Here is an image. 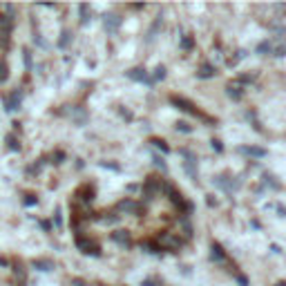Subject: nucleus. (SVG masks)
I'll use <instances>...</instances> for the list:
<instances>
[{
	"mask_svg": "<svg viewBox=\"0 0 286 286\" xmlns=\"http://www.w3.org/2000/svg\"><path fill=\"white\" fill-rule=\"evenodd\" d=\"M177 130H179V132H186V134H190V132H192V128H190L188 123L179 121V123H177Z\"/></svg>",
	"mask_w": 286,
	"mask_h": 286,
	"instance_id": "b1692460",
	"label": "nucleus"
},
{
	"mask_svg": "<svg viewBox=\"0 0 286 286\" xmlns=\"http://www.w3.org/2000/svg\"><path fill=\"white\" fill-rule=\"evenodd\" d=\"M214 74H217V70H214L210 63H204L202 68H199V72H197V76H199V78H212Z\"/></svg>",
	"mask_w": 286,
	"mask_h": 286,
	"instance_id": "f8f14e48",
	"label": "nucleus"
},
{
	"mask_svg": "<svg viewBox=\"0 0 286 286\" xmlns=\"http://www.w3.org/2000/svg\"><path fill=\"white\" fill-rule=\"evenodd\" d=\"M170 101H172V103H174V106H177L179 110H184V112H188V114H194V116H202V118H204V114L199 112V110L194 108V106H192V103H190V101H186V98H181V96H170Z\"/></svg>",
	"mask_w": 286,
	"mask_h": 286,
	"instance_id": "39448f33",
	"label": "nucleus"
},
{
	"mask_svg": "<svg viewBox=\"0 0 286 286\" xmlns=\"http://www.w3.org/2000/svg\"><path fill=\"white\" fill-rule=\"evenodd\" d=\"M166 78V68H164V65H156V68H154V74H152V83H156V80H164Z\"/></svg>",
	"mask_w": 286,
	"mask_h": 286,
	"instance_id": "f3484780",
	"label": "nucleus"
},
{
	"mask_svg": "<svg viewBox=\"0 0 286 286\" xmlns=\"http://www.w3.org/2000/svg\"><path fill=\"white\" fill-rule=\"evenodd\" d=\"M7 146H9V150H20V143L16 141V134H9L7 136Z\"/></svg>",
	"mask_w": 286,
	"mask_h": 286,
	"instance_id": "aec40b11",
	"label": "nucleus"
},
{
	"mask_svg": "<svg viewBox=\"0 0 286 286\" xmlns=\"http://www.w3.org/2000/svg\"><path fill=\"white\" fill-rule=\"evenodd\" d=\"M150 143H154V146L159 148L161 152H170V148L166 146V141H161V139H150Z\"/></svg>",
	"mask_w": 286,
	"mask_h": 286,
	"instance_id": "4be33fe9",
	"label": "nucleus"
},
{
	"mask_svg": "<svg viewBox=\"0 0 286 286\" xmlns=\"http://www.w3.org/2000/svg\"><path fill=\"white\" fill-rule=\"evenodd\" d=\"M226 92H228V96L230 98H242V94H244V90H242V85L240 83H228V88H226Z\"/></svg>",
	"mask_w": 286,
	"mask_h": 286,
	"instance_id": "ddd939ff",
	"label": "nucleus"
},
{
	"mask_svg": "<svg viewBox=\"0 0 286 286\" xmlns=\"http://www.w3.org/2000/svg\"><path fill=\"white\" fill-rule=\"evenodd\" d=\"M25 204H27V206H34V204H36V199H34V197H32V194H27Z\"/></svg>",
	"mask_w": 286,
	"mask_h": 286,
	"instance_id": "7c9ffc66",
	"label": "nucleus"
},
{
	"mask_svg": "<svg viewBox=\"0 0 286 286\" xmlns=\"http://www.w3.org/2000/svg\"><path fill=\"white\" fill-rule=\"evenodd\" d=\"M156 244H159L164 250H172V252H177V250L181 248V246H184V240H181L177 232L164 230L159 237H156Z\"/></svg>",
	"mask_w": 286,
	"mask_h": 286,
	"instance_id": "f257e3e1",
	"label": "nucleus"
},
{
	"mask_svg": "<svg viewBox=\"0 0 286 286\" xmlns=\"http://www.w3.org/2000/svg\"><path fill=\"white\" fill-rule=\"evenodd\" d=\"M68 42H70V32H63V38L58 40V45H60V47H65Z\"/></svg>",
	"mask_w": 286,
	"mask_h": 286,
	"instance_id": "cd10ccee",
	"label": "nucleus"
},
{
	"mask_svg": "<svg viewBox=\"0 0 286 286\" xmlns=\"http://www.w3.org/2000/svg\"><path fill=\"white\" fill-rule=\"evenodd\" d=\"M164 188H166V181H164V179L148 177V179H146V184H143V194H146L148 202H152V199H154L156 194H159Z\"/></svg>",
	"mask_w": 286,
	"mask_h": 286,
	"instance_id": "f03ea898",
	"label": "nucleus"
},
{
	"mask_svg": "<svg viewBox=\"0 0 286 286\" xmlns=\"http://www.w3.org/2000/svg\"><path fill=\"white\" fill-rule=\"evenodd\" d=\"M237 152H240V154H246V156H252V159L266 156V148H257V146H240Z\"/></svg>",
	"mask_w": 286,
	"mask_h": 286,
	"instance_id": "0eeeda50",
	"label": "nucleus"
},
{
	"mask_svg": "<svg viewBox=\"0 0 286 286\" xmlns=\"http://www.w3.org/2000/svg\"><path fill=\"white\" fill-rule=\"evenodd\" d=\"M266 52H270V42H260V45H257V54H266Z\"/></svg>",
	"mask_w": 286,
	"mask_h": 286,
	"instance_id": "5701e85b",
	"label": "nucleus"
},
{
	"mask_svg": "<svg viewBox=\"0 0 286 286\" xmlns=\"http://www.w3.org/2000/svg\"><path fill=\"white\" fill-rule=\"evenodd\" d=\"M275 286H286V282H278V284H275Z\"/></svg>",
	"mask_w": 286,
	"mask_h": 286,
	"instance_id": "473e14b6",
	"label": "nucleus"
},
{
	"mask_svg": "<svg viewBox=\"0 0 286 286\" xmlns=\"http://www.w3.org/2000/svg\"><path fill=\"white\" fill-rule=\"evenodd\" d=\"M68 114H70V118L76 123V126H85V121H88V112H85L83 108H72Z\"/></svg>",
	"mask_w": 286,
	"mask_h": 286,
	"instance_id": "9b49d317",
	"label": "nucleus"
},
{
	"mask_svg": "<svg viewBox=\"0 0 286 286\" xmlns=\"http://www.w3.org/2000/svg\"><path fill=\"white\" fill-rule=\"evenodd\" d=\"M54 224H56V228L63 226V219H60V208H56V212H54Z\"/></svg>",
	"mask_w": 286,
	"mask_h": 286,
	"instance_id": "a878e982",
	"label": "nucleus"
},
{
	"mask_svg": "<svg viewBox=\"0 0 286 286\" xmlns=\"http://www.w3.org/2000/svg\"><path fill=\"white\" fill-rule=\"evenodd\" d=\"M78 9H80V22L85 25V22L90 20V7H88V4H80Z\"/></svg>",
	"mask_w": 286,
	"mask_h": 286,
	"instance_id": "6ab92c4d",
	"label": "nucleus"
},
{
	"mask_svg": "<svg viewBox=\"0 0 286 286\" xmlns=\"http://www.w3.org/2000/svg\"><path fill=\"white\" fill-rule=\"evenodd\" d=\"M20 98H22V94L18 92V90H14V92L9 94L7 98H4V110H7V112H14V110H18V108H20Z\"/></svg>",
	"mask_w": 286,
	"mask_h": 286,
	"instance_id": "1a4fd4ad",
	"label": "nucleus"
},
{
	"mask_svg": "<svg viewBox=\"0 0 286 286\" xmlns=\"http://www.w3.org/2000/svg\"><path fill=\"white\" fill-rule=\"evenodd\" d=\"M7 76H9L7 63H4V60H0V83H4V80H7Z\"/></svg>",
	"mask_w": 286,
	"mask_h": 286,
	"instance_id": "412c9836",
	"label": "nucleus"
},
{
	"mask_svg": "<svg viewBox=\"0 0 286 286\" xmlns=\"http://www.w3.org/2000/svg\"><path fill=\"white\" fill-rule=\"evenodd\" d=\"M32 266L38 268V270H52V268H54V264H52L50 260H34V262H32Z\"/></svg>",
	"mask_w": 286,
	"mask_h": 286,
	"instance_id": "dca6fc26",
	"label": "nucleus"
},
{
	"mask_svg": "<svg viewBox=\"0 0 286 286\" xmlns=\"http://www.w3.org/2000/svg\"><path fill=\"white\" fill-rule=\"evenodd\" d=\"M126 74H128V78H132V80H146L148 78V74L143 68H132L130 72H126Z\"/></svg>",
	"mask_w": 286,
	"mask_h": 286,
	"instance_id": "4468645a",
	"label": "nucleus"
},
{
	"mask_svg": "<svg viewBox=\"0 0 286 286\" xmlns=\"http://www.w3.org/2000/svg\"><path fill=\"white\" fill-rule=\"evenodd\" d=\"M181 47H184V50H190V47H192V38H184V40H181Z\"/></svg>",
	"mask_w": 286,
	"mask_h": 286,
	"instance_id": "c85d7f7f",
	"label": "nucleus"
},
{
	"mask_svg": "<svg viewBox=\"0 0 286 286\" xmlns=\"http://www.w3.org/2000/svg\"><path fill=\"white\" fill-rule=\"evenodd\" d=\"M212 260H217V262L226 260V255H224V250H222V246L219 244H212Z\"/></svg>",
	"mask_w": 286,
	"mask_h": 286,
	"instance_id": "a211bd4d",
	"label": "nucleus"
},
{
	"mask_svg": "<svg viewBox=\"0 0 286 286\" xmlns=\"http://www.w3.org/2000/svg\"><path fill=\"white\" fill-rule=\"evenodd\" d=\"M106 30L110 32V34H112V32H116L118 27H121V16H118V14H114V12H110V14H106Z\"/></svg>",
	"mask_w": 286,
	"mask_h": 286,
	"instance_id": "9d476101",
	"label": "nucleus"
},
{
	"mask_svg": "<svg viewBox=\"0 0 286 286\" xmlns=\"http://www.w3.org/2000/svg\"><path fill=\"white\" fill-rule=\"evenodd\" d=\"M141 204L139 202H134V199H121V202L116 204V212H121V214H132V217H141Z\"/></svg>",
	"mask_w": 286,
	"mask_h": 286,
	"instance_id": "7ed1b4c3",
	"label": "nucleus"
},
{
	"mask_svg": "<svg viewBox=\"0 0 286 286\" xmlns=\"http://www.w3.org/2000/svg\"><path fill=\"white\" fill-rule=\"evenodd\" d=\"M112 242H116L121 248H130V246H132V235H130V230H114V232H112Z\"/></svg>",
	"mask_w": 286,
	"mask_h": 286,
	"instance_id": "423d86ee",
	"label": "nucleus"
},
{
	"mask_svg": "<svg viewBox=\"0 0 286 286\" xmlns=\"http://www.w3.org/2000/svg\"><path fill=\"white\" fill-rule=\"evenodd\" d=\"M76 199H78V202H83V204H90L94 199V188L90 184H83L80 186L78 190H76V194H74Z\"/></svg>",
	"mask_w": 286,
	"mask_h": 286,
	"instance_id": "6e6552de",
	"label": "nucleus"
},
{
	"mask_svg": "<svg viewBox=\"0 0 286 286\" xmlns=\"http://www.w3.org/2000/svg\"><path fill=\"white\" fill-rule=\"evenodd\" d=\"M212 148H214V150H217V152H222V150H224V148H222V143H219L217 139H212Z\"/></svg>",
	"mask_w": 286,
	"mask_h": 286,
	"instance_id": "c756f323",
	"label": "nucleus"
},
{
	"mask_svg": "<svg viewBox=\"0 0 286 286\" xmlns=\"http://www.w3.org/2000/svg\"><path fill=\"white\" fill-rule=\"evenodd\" d=\"M141 248L146 250V252H159L161 246L156 244V240H154V242H152V240H143V242H141Z\"/></svg>",
	"mask_w": 286,
	"mask_h": 286,
	"instance_id": "2eb2a0df",
	"label": "nucleus"
},
{
	"mask_svg": "<svg viewBox=\"0 0 286 286\" xmlns=\"http://www.w3.org/2000/svg\"><path fill=\"white\" fill-rule=\"evenodd\" d=\"M76 248L83 252V255H98V252H101L96 242L88 240V237H83V235H76Z\"/></svg>",
	"mask_w": 286,
	"mask_h": 286,
	"instance_id": "20e7f679",
	"label": "nucleus"
},
{
	"mask_svg": "<svg viewBox=\"0 0 286 286\" xmlns=\"http://www.w3.org/2000/svg\"><path fill=\"white\" fill-rule=\"evenodd\" d=\"M152 161H154V166H156V168H161V170H164V172H166V170H168V168H166V164H164V159H161V156H154V159H152Z\"/></svg>",
	"mask_w": 286,
	"mask_h": 286,
	"instance_id": "bb28decb",
	"label": "nucleus"
},
{
	"mask_svg": "<svg viewBox=\"0 0 286 286\" xmlns=\"http://www.w3.org/2000/svg\"><path fill=\"white\" fill-rule=\"evenodd\" d=\"M25 63H27V68H32V56H30V52L25 50Z\"/></svg>",
	"mask_w": 286,
	"mask_h": 286,
	"instance_id": "2f4dec72",
	"label": "nucleus"
},
{
	"mask_svg": "<svg viewBox=\"0 0 286 286\" xmlns=\"http://www.w3.org/2000/svg\"><path fill=\"white\" fill-rule=\"evenodd\" d=\"M284 54H286V45H284V42H282L280 47H275V50H273V56H280V58H282Z\"/></svg>",
	"mask_w": 286,
	"mask_h": 286,
	"instance_id": "393cba45",
	"label": "nucleus"
}]
</instances>
